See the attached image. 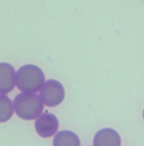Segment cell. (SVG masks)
Listing matches in <instances>:
<instances>
[{
  "mask_svg": "<svg viewBox=\"0 0 144 146\" xmlns=\"http://www.w3.org/2000/svg\"><path fill=\"white\" fill-rule=\"evenodd\" d=\"M94 146H120L121 137L113 129L104 128L99 130L93 138Z\"/></svg>",
  "mask_w": 144,
  "mask_h": 146,
  "instance_id": "6",
  "label": "cell"
},
{
  "mask_svg": "<svg viewBox=\"0 0 144 146\" xmlns=\"http://www.w3.org/2000/svg\"><path fill=\"white\" fill-rule=\"evenodd\" d=\"M17 73L15 68L9 63L2 62L0 64V92L1 94L11 93L16 83Z\"/></svg>",
  "mask_w": 144,
  "mask_h": 146,
  "instance_id": "5",
  "label": "cell"
},
{
  "mask_svg": "<svg viewBox=\"0 0 144 146\" xmlns=\"http://www.w3.org/2000/svg\"><path fill=\"white\" fill-rule=\"evenodd\" d=\"M35 128L42 137H50L58 131L59 120L53 113H44L35 122Z\"/></svg>",
  "mask_w": 144,
  "mask_h": 146,
  "instance_id": "4",
  "label": "cell"
},
{
  "mask_svg": "<svg viewBox=\"0 0 144 146\" xmlns=\"http://www.w3.org/2000/svg\"><path fill=\"white\" fill-rule=\"evenodd\" d=\"M44 102L36 94L22 93L14 100V108L19 118L25 120H33L42 115Z\"/></svg>",
  "mask_w": 144,
  "mask_h": 146,
  "instance_id": "2",
  "label": "cell"
},
{
  "mask_svg": "<svg viewBox=\"0 0 144 146\" xmlns=\"http://www.w3.org/2000/svg\"><path fill=\"white\" fill-rule=\"evenodd\" d=\"M45 80L43 71L37 66L27 64L17 72L16 84L17 88L23 93L35 94L42 89Z\"/></svg>",
  "mask_w": 144,
  "mask_h": 146,
  "instance_id": "1",
  "label": "cell"
},
{
  "mask_svg": "<svg viewBox=\"0 0 144 146\" xmlns=\"http://www.w3.org/2000/svg\"><path fill=\"white\" fill-rule=\"evenodd\" d=\"M53 146H80V140L74 132L61 131L54 136Z\"/></svg>",
  "mask_w": 144,
  "mask_h": 146,
  "instance_id": "7",
  "label": "cell"
},
{
  "mask_svg": "<svg viewBox=\"0 0 144 146\" xmlns=\"http://www.w3.org/2000/svg\"><path fill=\"white\" fill-rule=\"evenodd\" d=\"M40 97L48 106H59L65 98V89L61 82L55 80H48L42 86Z\"/></svg>",
  "mask_w": 144,
  "mask_h": 146,
  "instance_id": "3",
  "label": "cell"
},
{
  "mask_svg": "<svg viewBox=\"0 0 144 146\" xmlns=\"http://www.w3.org/2000/svg\"><path fill=\"white\" fill-rule=\"evenodd\" d=\"M0 106H1V109H0V111H1V120L2 123L8 121L13 115V111H14V108H13V103L12 101L5 94H1L0 96Z\"/></svg>",
  "mask_w": 144,
  "mask_h": 146,
  "instance_id": "8",
  "label": "cell"
},
{
  "mask_svg": "<svg viewBox=\"0 0 144 146\" xmlns=\"http://www.w3.org/2000/svg\"><path fill=\"white\" fill-rule=\"evenodd\" d=\"M143 119H144V110H143Z\"/></svg>",
  "mask_w": 144,
  "mask_h": 146,
  "instance_id": "9",
  "label": "cell"
}]
</instances>
